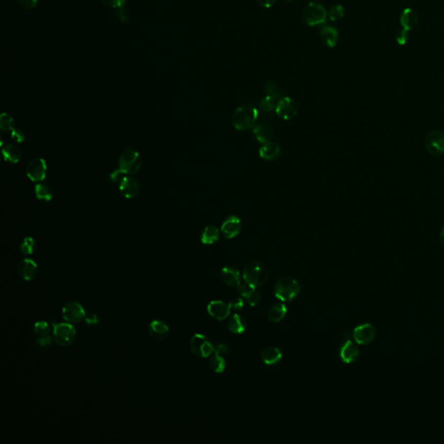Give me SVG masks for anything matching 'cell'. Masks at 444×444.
I'll use <instances>...</instances> for the list:
<instances>
[{"label": "cell", "mask_w": 444, "mask_h": 444, "mask_svg": "<svg viewBox=\"0 0 444 444\" xmlns=\"http://www.w3.org/2000/svg\"><path fill=\"white\" fill-rule=\"evenodd\" d=\"M170 332L169 326L162 320H154L149 324L148 332L153 340L163 341L165 340Z\"/></svg>", "instance_id": "ac0fdd59"}, {"label": "cell", "mask_w": 444, "mask_h": 444, "mask_svg": "<svg viewBox=\"0 0 444 444\" xmlns=\"http://www.w3.org/2000/svg\"><path fill=\"white\" fill-rule=\"evenodd\" d=\"M409 38H410V34H409V31H407V30H401L397 33V43H399L400 45L406 44L407 42H408Z\"/></svg>", "instance_id": "74e56055"}, {"label": "cell", "mask_w": 444, "mask_h": 444, "mask_svg": "<svg viewBox=\"0 0 444 444\" xmlns=\"http://www.w3.org/2000/svg\"><path fill=\"white\" fill-rule=\"evenodd\" d=\"M258 3L265 8H270L277 2V0H257Z\"/></svg>", "instance_id": "681fc988"}, {"label": "cell", "mask_w": 444, "mask_h": 444, "mask_svg": "<svg viewBox=\"0 0 444 444\" xmlns=\"http://www.w3.org/2000/svg\"><path fill=\"white\" fill-rule=\"evenodd\" d=\"M101 1L107 6L117 9V8L123 7L127 0H101Z\"/></svg>", "instance_id": "ab89813d"}, {"label": "cell", "mask_w": 444, "mask_h": 444, "mask_svg": "<svg viewBox=\"0 0 444 444\" xmlns=\"http://www.w3.org/2000/svg\"><path fill=\"white\" fill-rule=\"evenodd\" d=\"M359 356V349L352 341L348 340L343 343L340 350V358L345 364H350L356 361Z\"/></svg>", "instance_id": "d6986e66"}, {"label": "cell", "mask_w": 444, "mask_h": 444, "mask_svg": "<svg viewBox=\"0 0 444 444\" xmlns=\"http://www.w3.org/2000/svg\"><path fill=\"white\" fill-rule=\"evenodd\" d=\"M276 114L284 120L293 119L299 111V106L295 100L288 97L280 98L275 106Z\"/></svg>", "instance_id": "ba28073f"}, {"label": "cell", "mask_w": 444, "mask_h": 444, "mask_svg": "<svg viewBox=\"0 0 444 444\" xmlns=\"http://www.w3.org/2000/svg\"><path fill=\"white\" fill-rule=\"evenodd\" d=\"M221 278L227 285L238 286L240 284V273L234 268H224L221 270Z\"/></svg>", "instance_id": "603a6c76"}, {"label": "cell", "mask_w": 444, "mask_h": 444, "mask_svg": "<svg viewBox=\"0 0 444 444\" xmlns=\"http://www.w3.org/2000/svg\"><path fill=\"white\" fill-rule=\"evenodd\" d=\"M123 174H124V173L118 169V170L114 171V172L110 174V180L114 181V182H119V181H121V179L123 177L122 176Z\"/></svg>", "instance_id": "7dc6e473"}, {"label": "cell", "mask_w": 444, "mask_h": 444, "mask_svg": "<svg viewBox=\"0 0 444 444\" xmlns=\"http://www.w3.org/2000/svg\"><path fill=\"white\" fill-rule=\"evenodd\" d=\"M343 14H344V9L343 6L340 4H336V5L332 6L330 9V11L327 12V18L331 19L332 21H338L343 18Z\"/></svg>", "instance_id": "e575fe53"}, {"label": "cell", "mask_w": 444, "mask_h": 444, "mask_svg": "<svg viewBox=\"0 0 444 444\" xmlns=\"http://www.w3.org/2000/svg\"><path fill=\"white\" fill-rule=\"evenodd\" d=\"M286 1H293V0H286Z\"/></svg>", "instance_id": "816d5d0a"}, {"label": "cell", "mask_w": 444, "mask_h": 444, "mask_svg": "<svg viewBox=\"0 0 444 444\" xmlns=\"http://www.w3.org/2000/svg\"><path fill=\"white\" fill-rule=\"evenodd\" d=\"M280 153L281 149L279 145L272 141L263 143L259 150L260 157L266 161H274L278 159Z\"/></svg>", "instance_id": "ffe728a7"}, {"label": "cell", "mask_w": 444, "mask_h": 444, "mask_svg": "<svg viewBox=\"0 0 444 444\" xmlns=\"http://www.w3.org/2000/svg\"><path fill=\"white\" fill-rule=\"evenodd\" d=\"M265 92L267 93V96L274 98L277 102L280 98H283V91H282L281 88L278 83H275L273 81H269L267 83L265 86Z\"/></svg>", "instance_id": "f546056e"}, {"label": "cell", "mask_w": 444, "mask_h": 444, "mask_svg": "<svg viewBox=\"0 0 444 444\" xmlns=\"http://www.w3.org/2000/svg\"><path fill=\"white\" fill-rule=\"evenodd\" d=\"M286 311H287V308L285 305L277 304L269 310L268 318L272 322H274V323L281 321L282 319L285 318Z\"/></svg>", "instance_id": "83f0119b"}, {"label": "cell", "mask_w": 444, "mask_h": 444, "mask_svg": "<svg viewBox=\"0 0 444 444\" xmlns=\"http://www.w3.org/2000/svg\"><path fill=\"white\" fill-rule=\"evenodd\" d=\"M2 155L8 163H17L21 159L22 153L18 146L9 143L2 148Z\"/></svg>", "instance_id": "d4e9b609"}, {"label": "cell", "mask_w": 444, "mask_h": 444, "mask_svg": "<svg viewBox=\"0 0 444 444\" xmlns=\"http://www.w3.org/2000/svg\"><path fill=\"white\" fill-rule=\"evenodd\" d=\"M219 239H220V229L214 225L206 226V228L203 229L201 235V240L205 245L214 244L219 240Z\"/></svg>", "instance_id": "cb8c5ba5"}, {"label": "cell", "mask_w": 444, "mask_h": 444, "mask_svg": "<svg viewBox=\"0 0 444 444\" xmlns=\"http://www.w3.org/2000/svg\"><path fill=\"white\" fill-rule=\"evenodd\" d=\"M243 278L248 285L256 288L263 285L268 280V268L260 262L253 261L248 264L244 269Z\"/></svg>", "instance_id": "7a4b0ae2"}, {"label": "cell", "mask_w": 444, "mask_h": 444, "mask_svg": "<svg viewBox=\"0 0 444 444\" xmlns=\"http://www.w3.org/2000/svg\"><path fill=\"white\" fill-rule=\"evenodd\" d=\"M36 246V242L32 237H26L22 242L20 246V251L24 255H31L33 254Z\"/></svg>", "instance_id": "d6a6232c"}, {"label": "cell", "mask_w": 444, "mask_h": 444, "mask_svg": "<svg viewBox=\"0 0 444 444\" xmlns=\"http://www.w3.org/2000/svg\"><path fill=\"white\" fill-rule=\"evenodd\" d=\"M258 117L259 112L255 107L243 105L235 109L232 117V123L236 130L245 131L256 125Z\"/></svg>", "instance_id": "6da1fadb"}, {"label": "cell", "mask_w": 444, "mask_h": 444, "mask_svg": "<svg viewBox=\"0 0 444 444\" xmlns=\"http://www.w3.org/2000/svg\"><path fill=\"white\" fill-rule=\"evenodd\" d=\"M327 18L325 8L318 2H310L303 11V18L307 25L310 26H320L325 24Z\"/></svg>", "instance_id": "8992f818"}, {"label": "cell", "mask_w": 444, "mask_h": 444, "mask_svg": "<svg viewBox=\"0 0 444 444\" xmlns=\"http://www.w3.org/2000/svg\"><path fill=\"white\" fill-rule=\"evenodd\" d=\"M84 320L89 325H97L99 322V318H98V315L89 314L85 316Z\"/></svg>", "instance_id": "bcb514c9"}, {"label": "cell", "mask_w": 444, "mask_h": 444, "mask_svg": "<svg viewBox=\"0 0 444 444\" xmlns=\"http://www.w3.org/2000/svg\"><path fill=\"white\" fill-rule=\"evenodd\" d=\"M376 331L372 324L358 325L354 329V340L359 344H369L375 340Z\"/></svg>", "instance_id": "7c38bea8"}, {"label": "cell", "mask_w": 444, "mask_h": 444, "mask_svg": "<svg viewBox=\"0 0 444 444\" xmlns=\"http://www.w3.org/2000/svg\"><path fill=\"white\" fill-rule=\"evenodd\" d=\"M190 346L193 353L199 358H207L214 352V347L206 337L195 334L192 338Z\"/></svg>", "instance_id": "9c48e42d"}, {"label": "cell", "mask_w": 444, "mask_h": 444, "mask_svg": "<svg viewBox=\"0 0 444 444\" xmlns=\"http://www.w3.org/2000/svg\"><path fill=\"white\" fill-rule=\"evenodd\" d=\"M231 307L229 304H226L222 301H212L207 306V311L212 317L218 320H223L228 318L230 314Z\"/></svg>", "instance_id": "2e32d148"}, {"label": "cell", "mask_w": 444, "mask_h": 444, "mask_svg": "<svg viewBox=\"0 0 444 444\" xmlns=\"http://www.w3.org/2000/svg\"><path fill=\"white\" fill-rule=\"evenodd\" d=\"M214 352L218 353L219 355H226L229 352V347L226 343H220L214 347Z\"/></svg>", "instance_id": "7bdbcfd3"}, {"label": "cell", "mask_w": 444, "mask_h": 444, "mask_svg": "<svg viewBox=\"0 0 444 444\" xmlns=\"http://www.w3.org/2000/svg\"><path fill=\"white\" fill-rule=\"evenodd\" d=\"M424 146L427 151L431 155L439 156L444 154V133L441 131H432L427 135L424 139Z\"/></svg>", "instance_id": "30bf717a"}, {"label": "cell", "mask_w": 444, "mask_h": 444, "mask_svg": "<svg viewBox=\"0 0 444 444\" xmlns=\"http://www.w3.org/2000/svg\"><path fill=\"white\" fill-rule=\"evenodd\" d=\"M228 328L234 333H242L246 330V321L240 315H233L228 322Z\"/></svg>", "instance_id": "4316f807"}, {"label": "cell", "mask_w": 444, "mask_h": 444, "mask_svg": "<svg viewBox=\"0 0 444 444\" xmlns=\"http://www.w3.org/2000/svg\"><path fill=\"white\" fill-rule=\"evenodd\" d=\"M34 332L36 336L42 338V337H46L50 335L51 332V327L45 321H37L34 325Z\"/></svg>", "instance_id": "836d02e7"}, {"label": "cell", "mask_w": 444, "mask_h": 444, "mask_svg": "<svg viewBox=\"0 0 444 444\" xmlns=\"http://www.w3.org/2000/svg\"><path fill=\"white\" fill-rule=\"evenodd\" d=\"M300 292V284L295 279L288 277L279 279L275 286V296L285 302L292 301Z\"/></svg>", "instance_id": "3957f363"}, {"label": "cell", "mask_w": 444, "mask_h": 444, "mask_svg": "<svg viewBox=\"0 0 444 444\" xmlns=\"http://www.w3.org/2000/svg\"><path fill=\"white\" fill-rule=\"evenodd\" d=\"M320 37L325 46L333 48L339 39V32L332 26H324L320 31Z\"/></svg>", "instance_id": "7402d4cb"}, {"label": "cell", "mask_w": 444, "mask_h": 444, "mask_svg": "<svg viewBox=\"0 0 444 444\" xmlns=\"http://www.w3.org/2000/svg\"><path fill=\"white\" fill-rule=\"evenodd\" d=\"M18 271L21 278L26 281H32L36 278L38 268L34 260L25 259L18 264Z\"/></svg>", "instance_id": "9a60e30c"}, {"label": "cell", "mask_w": 444, "mask_h": 444, "mask_svg": "<svg viewBox=\"0 0 444 444\" xmlns=\"http://www.w3.org/2000/svg\"><path fill=\"white\" fill-rule=\"evenodd\" d=\"M35 195L36 198L43 202H50L53 196L51 188L43 183H37L35 186Z\"/></svg>", "instance_id": "f1b7e54d"}, {"label": "cell", "mask_w": 444, "mask_h": 444, "mask_svg": "<svg viewBox=\"0 0 444 444\" xmlns=\"http://www.w3.org/2000/svg\"><path fill=\"white\" fill-rule=\"evenodd\" d=\"M260 298H261L260 293L255 289L246 300H247V302H248L251 307H255L258 304L260 303Z\"/></svg>", "instance_id": "60d3db41"}, {"label": "cell", "mask_w": 444, "mask_h": 444, "mask_svg": "<svg viewBox=\"0 0 444 444\" xmlns=\"http://www.w3.org/2000/svg\"><path fill=\"white\" fill-rule=\"evenodd\" d=\"M253 133L257 141L263 144L268 141H271L273 137L274 131L269 123H260L253 127Z\"/></svg>", "instance_id": "e0dca14e"}, {"label": "cell", "mask_w": 444, "mask_h": 444, "mask_svg": "<svg viewBox=\"0 0 444 444\" xmlns=\"http://www.w3.org/2000/svg\"><path fill=\"white\" fill-rule=\"evenodd\" d=\"M51 341H52V338H51L50 335H49V336L38 338V339L36 340V342H37V343L39 344L40 346L43 347L50 345V344H51Z\"/></svg>", "instance_id": "f6af8a7d"}, {"label": "cell", "mask_w": 444, "mask_h": 444, "mask_svg": "<svg viewBox=\"0 0 444 444\" xmlns=\"http://www.w3.org/2000/svg\"><path fill=\"white\" fill-rule=\"evenodd\" d=\"M209 364L211 369L216 373H221V372H224L225 368H226L224 358L215 352L210 359Z\"/></svg>", "instance_id": "4dcf8cb0"}, {"label": "cell", "mask_w": 444, "mask_h": 444, "mask_svg": "<svg viewBox=\"0 0 444 444\" xmlns=\"http://www.w3.org/2000/svg\"><path fill=\"white\" fill-rule=\"evenodd\" d=\"M142 160L141 155L132 148H128L122 153L119 158V170L123 173L134 174L141 170Z\"/></svg>", "instance_id": "277c9868"}, {"label": "cell", "mask_w": 444, "mask_h": 444, "mask_svg": "<svg viewBox=\"0 0 444 444\" xmlns=\"http://www.w3.org/2000/svg\"><path fill=\"white\" fill-rule=\"evenodd\" d=\"M18 3L24 9L32 10L36 7L38 0H18Z\"/></svg>", "instance_id": "f35d334b"}, {"label": "cell", "mask_w": 444, "mask_h": 444, "mask_svg": "<svg viewBox=\"0 0 444 444\" xmlns=\"http://www.w3.org/2000/svg\"><path fill=\"white\" fill-rule=\"evenodd\" d=\"M243 300L241 299H239V298H235L234 300L230 301V303H229V306L231 307V309H235V310H240L242 307H243Z\"/></svg>", "instance_id": "ee69618b"}, {"label": "cell", "mask_w": 444, "mask_h": 444, "mask_svg": "<svg viewBox=\"0 0 444 444\" xmlns=\"http://www.w3.org/2000/svg\"><path fill=\"white\" fill-rule=\"evenodd\" d=\"M117 17L123 23H126L128 21V14L126 11L123 9V7L117 8Z\"/></svg>", "instance_id": "c3c4849f"}, {"label": "cell", "mask_w": 444, "mask_h": 444, "mask_svg": "<svg viewBox=\"0 0 444 444\" xmlns=\"http://www.w3.org/2000/svg\"><path fill=\"white\" fill-rule=\"evenodd\" d=\"M241 220L236 215H230L223 221L220 227V231L227 239L236 237L241 230Z\"/></svg>", "instance_id": "4fadbf2b"}, {"label": "cell", "mask_w": 444, "mask_h": 444, "mask_svg": "<svg viewBox=\"0 0 444 444\" xmlns=\"http://www.w3.org/2000/svg\"><path fill=\"white\" fill-rule=\"evenodd\" d=\"M14 129V119L6 113H3L0 116V130L4 132H11Z\"/></svg>", "instance_id": "1f68e13d"}, {"label": "cell", "mask_w": 444, "mask_h": 444, "mask_svg": "<svg viewBox=\"0 0 444 444\" xmlns=\"http://www.w3.org/2000/svg\"><path fill=\"white\" fill-rule=\"evenodd\" d=\"M26 173L33 181L39 182L43 181L47 173V165L45 161L42 158L33 159L27 166Z\"/></svg>", "instance_id": "8fae6325"}, {"label": "cell", "mask_w": 444, "mask_h": 444, "mask_svg": "<svg viewBox=\"0 0 444 444\" xmlns=\"http://www.w3.org/2000/svg\"><path fill=\"white\" fill-rule=\"evenodd\" d=\"M11 138L17 142H22L25 141L26 139V135L24 133V131L18 129H14L11 131Z\"/></svg>", "instance_id": "b9f144b4"}, {"label": "cell", "mask_w": 444, "mask_h": 444, "mask_svg": "<svg viewBox=\"0 0 444 444\" xmlns=\"http://www.w3.org/2000/svg\"><path fill=\"white\" fill-rule=\"evenodd\" d=\"M261 358L265 364L268 365H273L278 364L282 358V353L278 348L269 347L264 350L261 355Z\"/></svg>", "instance_id": "484cf974"}, {"label": "cell", "mask_w": 444, "mask_h": 444, "mask_svg": "<svg viewBox=\"0 0 444 444\" xmlns=\"http://www.w3.org/2000/svg\"><path fill=\"white\" fill-rule=\"evenodd\" d=\"M62 316L67 323L76 324L84 319L86 313L81 304L76 301H69L63 307Z\"/></svg>", "instance_id": "52a82bcc"}, {"label": "cell", "mask_w": 444, "mask_h": 444, "mask_svg": "<svg viewBox=\"0 0 444 444\" xmlns=\"http://www.w3.org/2000/svg\"><path fill=\"white\" fill-rule=\"evenodd\" d=\"M121 194L127 199H133L139 193V183L133 177L123 176L119 181Z\"/></svg>", "instance_id": "5bb4252c"}, {"label": "cell", "mask_w": 444, "mask_h": 444, "mask_svg": "<svg viewBox=\"0 0 444 444\" xmlns=\"http://www.w3.org/2000/svg\"><path fill=\"white\" fill-rule=\"evenodd\" d=\"M440 241L441 244L444 246V228H443V230L441 232L440 234Z\"/></svg>", "instance_id": "f907efd6"}, {"label": "cell", "mask_w": 444, "mask_h": 444, "mask_svg": "<svg viewBox=\"0 0 444 444\" xmlns=\"http://www.w3.org/2000/svg\"><path fill=\"white\" fill-rule=\"evenodd\" d=\"M76 331L69 323L53 324V340L59 346L71 345L76 340Z\"/></svg>", "instance_id": "5b68a950"}, {"label": "cell", "mask_w": 444, "mask_h": 444, "mask_svg": "<svg viewBox=\"0 0 444 444\" xmlns=\"http://www.w3.org/2000/svg\"><path fill=\"white\" fill-rule=\"evenodd\" d=\"M276 100L269 96H266L260 102V107L264 112H271L276 106Z\"/></svg>", "instance_id": "d590c367"}, {"label": "cell", "mask_w": 444, "mask_h": 444, "mask_svg": "<svg viewBox=\"0 0 444 444\" xmlns=\"http://www.w3.org/2000/svg\"><path fill=\"white\" fill-rule=\"evenodd\" d=\"M239 293H240V295L244 298L247 299L248 297L253 293V291L255 290V287H253L252 285H248L246 282L244 284H239L238 285Z\"/></svg>", "instance_id": "8d00e7d4"}, {"label": "cell", "mask_w": 444, "mask_h": 444, "mask_svg": "<svg viewBox=\"0 0 444 444\" xmlns=\"http://www.w3.org/2000/svg\"><path fill=\"white\" fill-rule=\"evenodd\" d=\"M400 23L404 29L410 32L417 26L418 15L411 8H407L402 12Z\"/></svg>", "instance_id": "44dd1931"}]
</instances>
